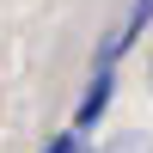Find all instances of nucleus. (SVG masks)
Segmentation results:
<instances>
[{
    "instance_id": "obj_1",
    "label": "nucleus",
    "mask_w": 153,
    "mask_h": 153,
    "mask_svg": "<svg viewBox=\"0 0 153 153\" xmlns=\"http://www.w3.org/2000/svg\"><path fill=\"white\" fill-rule=\"evenodd\" d=\"M110 98H117V68H92V80H86V92H80V104H74V135H92L98 123H104V110H110Z\"/></svg>"
}]
</instances>
